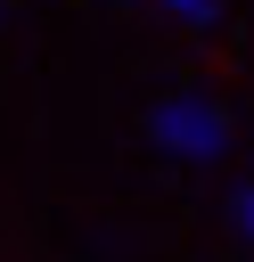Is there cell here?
<instances>
[{
    "instance_id": "1",
    "label": "cell",
    "mask_w": 254,
    "mask_h": 262,
    "mask_svg": "<svg viewBox=\"0 0 254 262\" xmlns=\"http://www.w3.org/2000/svg\"><path fill=\"white\" fill-rule=\"evenodd\" d=\"M147 123H156V139L180 147V156H221V139H229V123H221L213 98H164Z\"/></svg>"
},
{
    "instance_id": "2",
    "label": "cell",
    "mask_w": 254,
    "mask_h": 262,
    "mask_svg": "<svg viewBox=\"0 0 254 262\" xmlns=\"http://www.w3.org/2000/svg\"><path fill=\"white\" fill-rule=\"evenodd\" d=\"M164 8H172V16H188V25H213V16H221V0H164Z\"/></svg>"
}]
</instances>
